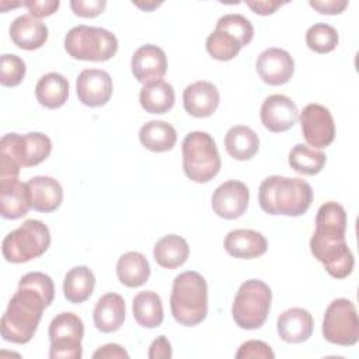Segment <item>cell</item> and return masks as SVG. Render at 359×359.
Here are the masks:
<instances>
[{"instance_id": "1", "label": "cell", "mask_w": 359, "mask_h": 359, "mask_svg": "<svg viewBox=\"0 0 359 359\" xmlns=\"http://www.w3.org/2000/svg\"><path fill=\"white\" fill-rule=\"evenodd\" d=\"M55 297V285L43 272H28L11 296L0 321V332L4 341L27 344L32 339L42 318L43 310Z\"/></svg>"}, {"instance_id": "2", "label": "cell", "mask_w": 359, "mask_h": 359, "mask_svg": "<svg viewBox=\"0 0 359 359\" xmlns=\"http://www.w3.org/2000/svg\"><path fill=\"white\" fill-rule=\"evenodd\" d=\"M346 212L342 205L323 203L316 216V230L310 238V251L335 279L349 276L355 266L353 254L346 240Z\"/></svg>"}, {"instance_id": "3", "label": "cell", "mask_w": 359, "mask_h": 359, "mask_svg": "<svg viewBox=\"0 0 359 359\" xmlns=\"http://www.w3.org/2000/svg\"><path fill=\"white\" fill-rule=\"evenodd\" d=\"M258 202L268 215L297 217L309 210L313 202V188L302 178L271 175L259 185Z\"/></svg>"}, {"instance_id": "4", "label": "cell", "mask_w": 359, "mask_h": 359, "mask_svg": "<svg viewBox=\"0 0 359 359\" xmlns=\"http://www.w3.org/2000/svg\"><path fill=\"white\" fill-rule=\"evenodd\" d=\"M52 151V140L41 132L7 133L0 140V184L18 180L22 167L45 161Z\"/></svg>"}, {"instance_id": "5", "label": "cell", "mask_w": 359, "mask_h": 359, "mask_svg": "<svg viewBox=\"0 0 359 359\" xmlns=\"http://www.w3.org/2000/svg\"><path fill=\"white\" fill-rule=\"evenodd\" d=\"M170 307L174 320L184 327L201 324L208 314V285L195 271L177 275L172 280Z\"/></svg>"}, {"instance_id": "6", "label": "cell", "mask_w": 359, "mask_h": 359, "mask_svg": "<svg viewBox=\"0 0 359 359\" xmlns=\"http://www.w3.org/2000/svg\"><path fill=\"white\" fill-rule=\"evenodd\" d=\"M222 167L215 139L202 130L189 132L182 142V168L185 175L198 184L213 180Z\"/></svg>"}, {"instance_id": "7", "label": "cell", "mask_w": 359, "mask_h": 359, "mask_svg": "<svg viewBox=\"0 0 359 359\" xmlns=\"http://www.w3.org/2000/svg\"><path fill=\"white\" fill-rule=\"evenodd\" d=\"M65 50L77 60L107 62L115 56L118 39L105 28L77 25L66 34Z\"/></svg>"}, {"instance_id": "8", "label": "cell", "mask_w": 359, "mask_h": 359, "mask_svg": "<svg viewBox=\"0 0 359 359\" xmlns=\"http://www.w3.org/2000/svg\"><path fill=\"white\" fill-rule=\"evenodd\" d=\"M49 245L50 233L48 226L41 220L28 219L3 238L1 252L7 262L22 264L45 254Z\"/></svg>"}, {"instance_id": "9", "label": "cell", "mask_w": 359, "mask_h": 359, "mask_svg": "<svg viewBox=\"0 0 359 359\" xmlns=\"http://www.w3.org/2000/svg\"><path fill=\"white\" fill-rule=\"evenodd\" d=\"M271 302L272 292L265 282L259 279L243 282L231 307L234 323L243 330H257L262 327L266 321Z\"/></svg>"}, {"instance_id": "10", "label": "cell", "mask_w": 359, "mask_h": 359, "mask_svg": "<svg viewBox=\"0 0 359 359\" xmlns=\"http://www.w3.org/2000/svg\"><path fill=\"white\" fill-rule=\"evenodd\" d=\"M323 337L341 346H352L359 341L358 311L351 300L339 297L328 304L323 318Z\"/></svg>"}, {"instance_id": "11", "label": "cell", "mask_w": 359, "mask_h": 359, "mask_svg": "<svg viewBox=\"0 0 359 359\" xmlns=\"http://www.w3.org/2000/svg\"><path fill=\"white\" fill-rule=\"evenodd\" d=\"M48 332L50 359H80L83 356L84 324L77 314L70 311L57 314L50 321Z\"/></svg>"}, {"instance_id": "12", "label": "cell", "mask_w": 359, "mask_h": 359, "mask_svg": "<svg viewBox=\"0 0 359 359\" xmlns=\"http://www.w3.org/2000/svg\"><path fill=\"white\" fill-rule=\"evenodd\" d=\"M302 133L313 149H324L335 139V123L328 108L321 104H309L300 112Z\"/></svg>"}, {"instance_id": "13", "label": "cell", "mask_w": 359, "mask_h": 359, "mask_svg": "<svg viewBox=\"0 0 359 359\" xmlns=\"http://www.w3.org/2000/svg\"><path fill=\"white\" fill-rule=\"evenodd\" d=\"M248 202V187L237 180H229L220 184L212 195L213 212L226 220H234L240 217L247 210Z\"/></svg>"}, {"instance_id": "14", "label": "cell", "mask_w": 359, "mask_h": 359, "mask_svg": "<svg viewBox=\"0 0 359 359\" xmlns=\"http://www.w3.org/2000/svg\"><path fill=\"white\" fill-rule=\"evenodd\" d=\"M114 84L108 72L101 69H84L76 80L79 101L90 108L105 105L112 97Z\"/></svg>"}, {"instance_id": "15", "label": "cell", "mask_w": 359, "mask_h": 359, "mask_svg": "<svg viewBox=\"0 0 359 359\" xmlns=\"http://www.w3.org/2000/svg\"><path fill=\"white\" fill-rule=\"evenodd\" d=\"M255 69L264 83L269 86H282L292 79L294 73V60L285 49L268 48L258 55Z\"/></svg>"}, {"instance_id": "16", "label": "cell", "mask_w": 359, "mask_h": 359, "mask_svg": "<svg viewBox=\"0 0 359 359\" xmlns=\"http://www.w3.org/2000/svg\"><path fill=\"white\" fill-rule=\"evenodd\" d=\"M262 125L273 133L286 132L299 119L297 105L283 94L268 95L259 109Z\"/></svg>"}, {"instance_id": "17", "label": "cell", "mask_w": 359, "mask_h": 359, "mask_svg": "<svg viewBox=\"0 0 359 359\" xmlns=\"http://www.w3.org/2000/svg\"><path fill=\"white\" fill-rule=\"evenodd\" d=\"M130 69L135 79L143 86L161 80L167 73L165 52L157 45H142L132 56Z\"/></svg>"}, {"instance_id": "18", "label": "cell", "mask_w": 359, "mask_h": 359, "mask_svg": "<svg viewBox=\"0 0 359 359\" xmlns=\"http://www.w3.org/2000/svg\"><path fill=\"white\" fill-rule=\"evenodd\" d=\"M182 101L185 111L191 116L208 118L217 109L220 94L213 83L199 80L185 87Z\"/></svg>"}, {"instance_id": "19", "label": "cell", "mask_w": 359, "mask_h": 359, "mask_svg": "<svg viewBox=\"0 0 359 359\" xmlns=\"http://www.w3.org/2000/svg\"><path fill=\"white\" fill-rule=\"evenodd\" d=\"M223 245L229 255L240 259L261 257L268 250L266 238L259 231L251 229H236L229 231Z\"/></svg>"}, {"instance_id": "20", "label": "cell", "mask_w": 359, "mask_h": 359, "mask_svg": "<svg viewBox=\"0 0 359 359\" xmlns=\"http://www.w3.org/2000/svg\"><path fill=\"white\" fill-rule=\"evenodd\" d=\"M314 321L311 314L302 307L285 310L276 321V330L282 341L287 344H302L313 334Z\"/></svg>"}, {"instance_id": "21", "label": "cell", "mask_w": 359, "mask_h": 359, "mask_svg": "<svg viewBox=\"0 0 359 359\" xmlns=\"http://www.w3.org/2000/svg\"><path fill=\"white\" fill-rule=\"evenodd\" d=\"M10 38L13 43L25 50H35L45 45L48 41V27L41 20L34 18L29 14L17 17L10 25Z\"/></svg>"}, {"instance_id": "22", "label": "cell", "mask_w": 359, "mask_h": 359, "mask_svg": "<svg viewBox=\"0 0 359 359\" xmlns=\"http://www.w3.org/2000/svg\"><path fill=\"white\" fill-rule=\"evenodd\" d=\"M126 314V306L125 300L118 293H105L101 296L94 307L93 311V320L94 325L98 331L104 334L115 332L118 331L123 321Z\"/></svg>"}, {"instance_id": "23", "label": "cell", "mask_w": 359, "mask_h": 359, "mask_svg": "<svg viewBox=\"0 0 359 359\" xmlns=\"http://www.w3.org/2000/svg\"><path fill=\"white\" fill-rule=\"evenodd\" d=\"M27 184L34 210L50 213L62 205L63 189L57 180L48 175H36L32 177Z\"/></svg>"}, {"instance_id": "24", "label": "cell", "mask_w": 359, "mask_h": 359, "mask_svg": "<svg viewBox=\"0 0 359 359\" xmlns=\"http://www.w3.org/2000/svg\"><path fill=\"white\" fill-rule=\"evenodd\" d=\"M29 209H32V202L27 182L13 181L0 184V213L4 219H20Z\"/></svg>"}, {"instance_id": "25", "label": "cell", "mask_w": 359, "mask_h": 359, "mask_svg": "<svg viewBox=\"0 0 359 359\" xmlns=\"http://www.w3.org/2000/svg\"><path fill=\"white\" fill-rule=\"evenodd\" d=\"M69 81L67 79L56 72L43 74L35 86V97L38 102L48 108L56 109L66 104L69 98Z\"/></svg>"}, {"instance_id": "26", "label": "cell", "mask_w": 359, "mask_h": 359, "mask_svg": "<svg viewBox=\"0 0 359 359\" xmlns=\"http://www.w3.org/2000/svg\"><path fill=\"white\" fill-rule=\"evenodd\" d=\"M224 147L230 157L238 161L252 158L259 149L258 135L245 125L231 126L224 136Z\"/></svg>"}, {"instance_id": "27", "label": "cell", "mask_w": 359, "mask_h": 359, "mask_svg": "<svg viewBox=\"0 0 359 359\" xmlns=\"http://www.w3.org/2000/svg\"><path fill=\"white\" fill-rule=\"evenodd\" d=\"M116 275L126 287H139L149 280L150 264L142 252L128 251L116 262Z\"/></svg>"}, {"instance_id": "28", "label": "cell", "mask_w": 359, "mask_h": 359, "mask_svg": "<svg viewBox=\"0 0 359 359\" xmlns=\"http://www.w3.org/2000/svg\"><path fill=\"white\" fill-rule=\"evenodd\" d=\"M153 257L161 268L174 269L187 262L189 257V245L184 237L167 234L154 244Z\"/></svg>"}, {"instance_id": "29", "label": "cell", "mask_w": 359, "mask_h": 359, "mask_svg": "<svg viewBox=\"0 0 359 359\" xmlns=\"http://www.w3.org/2000/svg\"><path fill=\"white\" fill-rule=\"evenodd\" d=\"M139 101L146 112L161 115L174 107L175 93L170 83L157 80L142 87L139 93Z\"/></svg>"}, {"instance_id": "30", "label": "cell", "mask_w": 359, "mask_h": 359, "mask_svg": "<svg viewBox=\"0 0 359 359\" xmlns=\"http://www.w3.org/2000/svg\"><path fill=\"white\" fill-rule=\"evenodd\" d=\"M140 143L150 151L164 153L177 143V130L164 121H149L139 130Z\"/></svg>"}, {"instance_id": "31", "label": "cell", "mask_w": 359, "mask_h": 359, "mask_svg": "<svg viewBox=\"0 0 359 359\" xmlns=\"http://www.w3.org/2000/svg\"><path fill=\"white\" fill-rule=\"evenodd\" d=\"M95 276L93 271L86 266H74L67 271L63 280V294L69 303L79 304L86 302L94 292Z\"/></svg>"}, {"instance_id": "32", "label": "cell", "mask_w": 359, "mask_h": 359, "mask_svg": "<svg viewBox=\"0 0 359 359\" xmlns=\"http://www.w3.org/2000/svg\"><path fill=\"white\" fill-rule=\"evenodd\" d=\"M133 317L140 327L156 328L164 320V309L160 296L153 290L139 292L132 303Z\"/></svg>"}, {"instance_id": "33", "label": "cell", "mask_w": 359, "mask_h": 359, "mask_svg": "<svg viewBox=\"0 0 359 359\" xmlns=\"http://www.w3.org/2000/svg\"><path fill=\"white\" fill-rule=\"evenodd\" d=\"M287 160L289 165L296 172L303 175H316L324 168L327 157L321 150L299 143L292 147Z\"/></svg>"}, {"instance_id": "34", "label": "cell", "mask_w": 359, "mask_h": 359, "mask_svg": "<svg viewBox=\"0 0 359 359\" xmlns=\"http://www.w3.org/2000/svg\"><path fill=\"white\" fill-rule=\"evenodd\" d=\"M241 48V43L231 34L219 28H215V31L206 39L208 53L220 62L234 59L240 53Z\"/></svg>"}, {"instance_id": "35", "label": "cell", "mask_w": 359, "mask_h": 359, "mask_svg": "<svg viewBox=\"0 0 359 359\" xmlns=\"http://www.w3.org/2000/svg\"><path fill=\"white\" fill-rule=\"evenodd\" d=\"M338 31L325 22H317L306 31V43L316 53L332 52L338 45Z\"/></svg>"}, {"instance_id": "36", "label": "cell", "mask_w": 359, "mask_h": 359, "mask_svg": "<svg viewBox=\"0 0 359 359\" xmlns=\"http://www.w3.org/2000/svg\"><path fill=\"white\" fill-rule=\"evenodd\" d=\"M216 28L231 34L241 46L248 45L254 38V27L251 21L241 14H226L216 22Z\"/></svg>"}, {"instance_id": "37", "label": "cell", "mask_w": 359, "mask_h": 359, "mask_svg": "<svg viewBox=\"0 0 359 359\" xmlns=\"http://www.w3.org/2000/svg\"><path fill=\"white\" fill-rule=\"evenodd\" d=\"M25 62L14 55L4 53L0 57V83L3 87H15L25 77Z\"/></svg>"}, {"instance_id": "38", "label": "cell", "mask_w": 359, "mask_h": 359, "mask_svg": "<svg viewBox=\"0 0 359 359\" xmlns=\"http://www.w3.org/2000/svg\"><path fill=\"white\" fill-rule=\"evenodd\" d=\"M237 359H250V358H261V359H273L275 353L271 346L258 339H250L240 345L238 351L236 352Z\"/></svg>"}, {"instance_id": "39", "label": "cell", "mask_w": 359, "mask_h": 359, "mask_svg": "<svg viewBox=\"0 0 359 359\" xmlns=\"http://www.w3.org/2000/svg\"><path fill=\"white\" fill-rule=\"evenodd\" d=\"M70 7L76 15L83 18H93L100 15L105 10L107 1L105 0H72Z\"/></svg>"}, {"instance_id": "40", "label": "cell", "mask_w": 359, "mask_h": 359, "mask_svg": "<svg viewBox=\"0 0 359 359\" xmlns=\"http://www.w3.org/2000/svg\"><path fill=\"white\" fill-rule=\"evenodd\" d=\"M22 6L28 8L29 15L39 20L56 13L60 3L59 0H27L22 1Z\"/></svg>"}, {"instance_id": "41", "label": "cell", "mask_w": 359, "mask_h": 359, "mask_svg": "<svg viewBox=\"0 0 359 359\" xmlns=\"http://www.w3.org/2000/svg\"><path fill=\"white\" fill-rule=\"evenodd\" d=\"M309 4L317 13L327 14V15L341 14L348 7L346 0H310Z\"/></svg>"}, {"instance_id": "42", "label": "cell", "mask_w": 359, "mask_h": 359, "mask_svg": "<svg viewBox=\"0 0 359 359\" xmlns=\"http://www.w3.org/2000/svg\"><path fill=\"white\" fill-rule=\"evenodd\" d=\"M147 356L150 359H168V358H171L172 356V349H171L170 341L164 335L157 337L150 344Z\"/></svg>"}, {"instance_id": "43", "label": "cell", "mask_w": 359, "mask_h": 359, "mask_svg": "<svg viewBox=\"0 0 359 359\" xmlns=\"http://www.w3.org/2000/svg\"><path fill=\"white\" fill-rule=\"evenodd\" d=\"M94 359H112V358H129V353L118 344H107L100 346L94 353Z\"/></svg>"}, {"instance_id": "44", "label": "cell", "mask_w": 359, "mask_h": 359, "mask_svg": "<svg viewBox=\"0 0 359 359\" xmlns=\"http://www.w3.org/2000/svg\"><path fill=\"white\" fill-rule=\"evenodd\" d=\"M245 4L259 15H269L273 14L279 7H282L283 1H272V0H255V1H245Z\"/></svg>"}, {"instance_id": "45", "label": "cell", "mask_w": 359, "mask_h": 359, "mask_svg": "<svg viewBox=\"0 0 359 359\" xmlns=\"http://www.w3.org/2000/svg\"><path fill=\"white\" fill-rule=\"evenodd\" d=\"M133 4H135L136 7L144 10V11H151V10H154L156 7L161 6V3H156V1H153V3H135V1H133Z\"/></svg>"}]
</instances>
